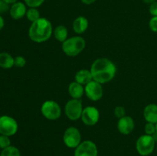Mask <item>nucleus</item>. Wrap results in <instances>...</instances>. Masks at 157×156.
<instances>
[{"label":"nucleus","instance_id":"nucleus-1","mask_svg":"<svg viewBox=\"0 0 157 156\" xmlns=\"http://www.w3.org/2000/svg\"><path fill=\"white\" fill-rule=\"evenodd\" d=\"M90 70L94 80L104 84L115 77L117 67L111 60L107 58H100L92 63Z\"/></svg>","mask_w":157,"mask_h":156},{"label":"nucleus","instance_id":"nucleus-2","mask_svg":"<svg viewBox=\"0 0 157 156\" xmlns=\"http://www.w3.org/2000/svg\"><path fill=\"white\" fill-rule=\"evenodd\" d=\"M53 32L51 21L48 18L41 17L32 23L29 29V37L33 42L43 43L50 39Z\"/></svg>","mask_w":157,"mask_h":156},{"label":"nucleus","instance_id":"nucleus-3","mask_svg":"<svg viewBox=\"0 0 157 156\" xmlns=\"http://www.w3.org/2000/svg\"><path fill=\"white\" fill-rule=\"evenodd\" d=\"M86 41L81 36H74L67 38L62 43V50L67 56L76 57L85 49Z\"/></svg>","mask_w":157,"mask_h":156},{"label":"nucleus","instance_id":"nucleus-4","mask_svg":"<svg viewBox=\"0 0 157 156\" xmlns=\"http://www.w3.org/2000/svg\"><path fill=\"white\" fill-rule=\"evenodd\" d=\"M156 148V141L150 135L140 136L136 142V148L138 154L142 156H148L153 153Z\"/></svg>","mask_w":157,"mask_h":156},{"label":"nucleus","instance_id":"nucleus-5","mask_svg":"<svg viewBox=\"0 0 157 156\" xmlns=\"http://www.w3.org/2000/svg\"><path fill=\"white\" fill-rule=\"evenodd\" d=\"M41 113L48 120L55 121L61 116V108L59 104L55 100H46L41 106Z\"/></svg>","mask_w":157,"mask_h":156},{"label":"nucleus","instance_id":"nucleus-6","mask_svg":"<svg viewBox=\"0 0 157 156\" xmlns=\"http://www.w3.org/2000/svg\"><path fill=\"white\" fill-rule=\"evenodd\" d=\"M83 104L81 99H71L64 106L66 117L71 121H77L81 119L83 113Z\"/></svg>","mask_w":157,"mask_h":156},{"label":"nucleus","instance_id":"nucleus-7","mask_svg":"<svg viewBox=\"0 0 157 156\" xmlns=\"http://www.w3.org/2000/svg\"><path fill=\"white\" fill-rule=\"evenodd\" d=\"M18 130V124L13 117L7 115L0 116V135L10 137L16 134Z\"/></svg>","mask_w":157,"mask_h":156},{"label":"nucleus","instance_id":"nucleus-8","mask_svg":"<svg viewBox=\"0 0 157 156\" xmlns=\"http://www.w3.org/2000/svg\"><path fill=\"white\" fill-rule=\"evenodd\" d=\"M64 144L69 148H76L81 142V134L80 130L75 126L67 128L63 135Z\"/></svg>","mask_w":157,"mask_h":156},{"label":"nucleus","instance_id":"nucleus-9","mask_svg":"<svg viewBox=\"0 0 157 156\" xmlns=\"http://www.w3.org/2000/svg\"><path fill=\"white\" fill-rule=\"evenodd\" d=\"M84 93L90 100H100L104 96L103 84L93 80L90 83H88L87 85L84 86Z\"/></svg>","mask_w":157,"mask_h":156},{"label":"nucleus","instance_id":"nucleus-10","mask_svg":"<svg viewBox=\"0 0 157 156\" xmlns=\"http://www.w3.org/2000/svg\"><path fill=\"white\" fill-rule=\"evenodd\" d=\"M81 121L84 125L87 126L95 125L100 119V112L98 109L93 106H88L84 108L81 117Z\"/></svg>","mask_w":157,"mask_h":156},{"label":"nucleus","instance_id":"nucleus-11","mask_svg":"<svg viewBox=\"0 0 157 156\" xmlns=\"http://www.w3.org/2000/svg\"><path fill=\"white\" fill-rule=\"evenodd\" d=\"M98 150L96 144L90 140H85L75 148V156H98Z\"/></svg>","mask_w":157,"mask_h":156},{"label":"nucleus","instance_id":"nucleus-12","mask_svg":"<svg viewBox=\"0 0 157 156\" xmlns=\"http://www.w3.org/2000/svg\"><path fill=\"white\" fill-rule=\"evenodd\" d=\"M134 119L130 116H125L118 119L117 129L122 135H130L134 130Z\"/></svg>","mask_w":157,"mask_h":156},{"label":"nucleus","instance_id":"nucleus-13","mask_svg":"<svg viewBox=\"0 0 157 156\" xmlns=\"http://www.w3.org/2000/svg\"><path fill=\"white\" fill-rule=\"evenodd\" d=\"M27 10L25 3H23L21 2H16L15 3L12 4L10 7L9 14L13 19L18 20L26 15Z\"/></svg>","mask_w":157,"mask_h":156},{"label":"nucleus","instance_id":"nucleus-14","mask_svg":"<svg viewBox=\"0 0 157 156\" xmlns=\"http://www.w3.org/2000/svg\"><path fill=\"white\" fill-rule=\"evenodd\" d=\"M89 26V21L87 18L84 16H78L74 20L72 27L74 32L78 35H81L87 30Z\"/></svg>","mask_w":157,"mask_h":156},{"label":"nucleus","instance_id":"nucleus-15","mask_svg":"<svg viewBox=\"0 0 157 156\" xmlns=\"http://www.w3.org/2000/svg\"><path fill=\"white\" fill-rule=\"evenodd\" d=\"M144 117L147 122L157 123V105L154 103L148 104L144 110Z\"/></svg>","mask_w":157,"mask_h":156},{"label":"nucleus","instance_id":"nucleus-16","mask_svg":"<svg viewBox=\"0 0 157 156\" xmlns=\"http://www.w3.org/2000/svg\"><path fill=\"white\" fill-rule=\"evenodd\" d=\"M68 93L71 99H81L84 94V86L73 81L68 86Z\"/></svg>","mask_w":157,"mask_h":156},{"label":"nucleus","instance_id":"nucleus-17","mask_svg":"<svg viewBox=\"0 0 157 156\" xmlns=\"http://www.w3.org/2000/svg\"><path fill=\"white\" fill-rule=\"evenodd\" d=\"M91 80H93V76H92L91 72L90 70L81 69L75 73V81L79 83L81 85H87Z\"/></svg>","mask_w":157,"mask_h":156},{"label":"nucleus","instance_id":"nucleus-18","mask_svg":"<svg viewBox=\"0 0 157 156\" xmlns=\"http://www.w3.org/2000/svg\"><path fill=\"white\" fill-rule=\"evenodd\" d=\"M15 66V58L7 52L0 53V67L3 69H10Z\"/></svg>","mask_w":157,"mask_h":156},{"label":"nucleus","instance_id":"nucleus-19","mask_svg":"<svg viewBox=\"0 0 157 156\" xmlns=\"http://www.w3.org/2000/svg\"><path fill=\"white\" fill-rule=\"evenodd\" d=\"M55 39L59 42L63 43L68 38V31L64 25H58L53 32Z\"/></svg>","mask_w":157,"mask_h":156},{"label":"nucleus","instance_id":"nucleus-20","mask_svg":"<svg viewBox=\"0 0 157 156\" xmlns=\"http://www.w3.org/2000/svg\"><path fill=\"white\" fill-rule=\"evenodd\" d=\"M25 16L27 18V19L32 23L37 21V20L41 18L40 12L37 8H29L27 10Z\"/></svg>","mask_w":157,"mask_h":156},{"label":"nucleus","instance_id":"nucleus-21","mask_svg":"<svg viewBox=\"0 0 157 156\" xmlns=\"http://www.w3.org/2000/svg\"><path fill=\"white\" fill-rule=\"evenodd\" d=\"M0 156H21V153L18 148L10 145L8 148L2 149Z\"/></svg>","mask_w":157,"mask_h":156},{"label":"nucleus","instance_id":"nucleus-22","mask_svg":"<svg viewBox=\"0 0 157 156\" xmlns=\"http://www.w3.org/2000/svg\"><path fill=\"white\" fill-rule=\"evenodd\" d=\"M144 132H145V134L153 136L156 132V124L151 123V122H147V124L144 126Z\"/></svg>","mask_w":157,"mask_h":156},{"label":"nucleus","instance_id":"nucleus-23","mask_svg":"<svg viewBox=\"0 0 157 156\" xmlns=\"http://www.w3.org/2000/svg\"><path fill=\"white\" fill-rule=\"evenodd\" d=\"M11 145V140L9 139V136H3L0 135V148L4 149L8 148Z\"/></svg>","mask_w":157,"mask_h":156},{"label":"nucleus","instance_id":"nucleus-24","mask_svg":"<svg viewBox=\"0 0 157 156\" xmlns=\"http://www.w3.org/2000/svg\"><path fill=\"white\" fill-rule=\"evenodd\" d=\"M113 113H114V116H116L118 119L124 117V116H127V115H126L125 108H124V106H117L115 107L114 110H113Z\"/></svg>","mask_w":157,"mask_h":156},{"label":"nucleus","instance_id":"nucleus-25","mask_svg":"<svg viewBox=\"0 0 157 156\" xmlns=\"http://www.w3.org/2000/svg\"><path fill=\"white\" fill-rule=\"evenodd\" d=\"M45 0H24L25 3L29 8H38L44 3Z\"/></svg>","mask_w":157,"mask_h":156},{"label":"nucleus","instance_id":"nucleus-26","mask_svg":"<svg viewBox=\"0 0 157 156\" xmlns=\"http://www.w3.org/2000/svg\"><path fill=\"white\" fill-rule=\"evenodd\" d=\"M26 64V60L22 56H17L15 58V66L16 67H24Z\"/></svg>","mask_w":157,"mask_h":156},{"label":"nucleus","instance_id":"nucleus-27","mask_svg":"<svg viewBox=\"0 0 157 156\" xmlns=\"http://www.w3.org/2000/svg\"><path fill=\"white\" fill-rule=\"evenodd\" d=\"M149 27L153 32L156 33L157 32V17L153 16L150 20L149 22Z\"/></svg>","mask_w":157,"mask_h":156},{"label":"nucleus","instance_id":"nucleus-28","mask_svg":"<svg viewBox=\"0 0 157 156\" xmlns=\"http://www.w3.org/2000/svg\"><path fill=\"white\" fill-rule=\"evenodd\" d=\"M9 9H10L9 5L3 0H0V14L6 13L8 11H9Z\"/></svg>","mask_w":157,"mask_h":156},{"label":"nucleus","instance_id":"nucleus-29","mask_svg":"<svg viewBox=\"0 0 157 156\" xmlns=\"http://www.w3.org/2000/svg\"><path fill=\"white\" fill-rule=\"evenodd\" d=\"M149 12H150V15H151L152 16L157 17V2H154L153 3L150 4Z\"/></svg>","mask_w":157,"mask_h":156},{"label":"nucleus","instance_id":"nucleus-30","mask_svg":"<svg viewBox=\"0 0 157 156\" xmlns=\"http://www.w3.org/2000/svg\"><path fill=\"white\" fill-rule=\"evenodd\" d=\"M81 1L83 4L87 5V6H88V5H91L93 4V3H94L97 0H81Z\"/></svg>","mask_w":157,"mask_h":156},{"label":"nucleus","instance_id":"nucleus-31","mask_svg":"<svg viewBox=\"0 0 157 156\" xmlns=\"http://www.w3.org/2000/svg\"><path fill=\"white\" fill-rule=\"evenodd\" d=\"M5 25V21H4V19H3L2 17L0 15V31L2 30V29L3 28V27H4Z\"/></svg>","mask_w":157,"mask_h":156},{"label":"nucleus","instance_id":"nucleus-32","mask_svg":"<svg viewBox=\"0 0 157 156\" xmlns=\"http://www.w3.org/2000/svg\"><path fill=\"white\" fill-rule=\"evenodd\" d=\"M4 2H6L7 4L10 5V4H14V3H15L16 2H18V0H3Z\"/></svg>","mask_w":157,"mask_h":156},{"label":"nucleus","instance_id":"nucleus-33","mask_svg":"<svg viewBox=\"0 0 157 156\" xmlns=\"http://www.w3.org/2000/svg\"><path fill=\"white\" fill-rule=\"evenodd\" d=\"M144 1V3H146V4H152V3H153L154 2H156V0H143Z\"/></svg>","mask_w":157,"mask_h":156},{"label":"nucleus","instance_id":"nucleus-34","mask_svg":"<svg viewBox=\"0 0 157 156\" xmlns=\"http://www.w3.org/2000/svg\"><path fill=\"white\" fill-rule=\"evenodd\" d=\"M156 132H157V123H156Z\"/></svg>","mask_w":157,"mask_h":156},{"label":"nucleus","instance_id":"nucleus-35","mask_svg":"<svg viewBox=\"0 0 157 156\" xmlns=\"http://www.w3.org/2000/svg\"><path fill=\"white\" fill-rule=\"evenodd\" d=\"M156 150H157V144H156Z\"/></svg>","mask_w":157,"mask_h":156}]
</instances>
